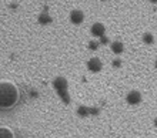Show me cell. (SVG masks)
Wrapping results in <instances>:
<instances>
[{
	"mask_svg": "<svg viewBox=\"0 0 157 138\" xmlns=\"http://www.w3.org/2000/svg\"><path fill=\"white\" fill-rule=\"evenodd\" d=\"M19 101V90L13 83H0V110H9Z\"/></svg>",
	"mask_w": 157,
	"mask_h": 138,
	"instance_id": "obj_1",
	"label": "cell"
},
{
	"mask_svg": "<svg viewBox=\"0 0 157 138\" xmlns=\"http://www.w3.org/2000/svg\"><path fill=\"white\" fill-rule=\"evenodd\" d=\"M144 41L146 43H153V36L151 34H144Z\"/></svg>",
	"mask_w": 157,
	"mask_h": 138,
	"instance_id": "obj_9",
	"label": "cell"
},
{
	"mask_svg": "<svg viewBox=\"0 0 157 138\" xmlns=\"http://www.w3.org/2000/svg\"><path fill=\"white\" fill-rule=\"evenodd\" d=\"M90 49L91 50H96V49H97V43H96V41H91V43H90Z\"/></svg>",
	"mask_w": 157,
	"mask_h": 138,
	"instance_id": "obj_11",
	"label": "cell"
},
{
	"mask_svg": "<svg viewBox=\"0 0 157 138\" xmlns=\"http://www.w3.org/2000/svg\"><path fill=\"white\" fill-rule=\"evenodd\" d=\"M54 85H56V88L57 90H64L67 87L66 80H63V78H57V80L54 81Z\"/></svg>",
	"mask_w": 157,
	"mask_h": 138,
	"instance_id": "obj_7",
	"label": "cell"
},
{
	"mask_svg": "<svg viewBox=\"0 0 157 138\" xmlns=\"http://www.w3.org/2000/svg\"><path fill=\"white\" fill-rule=\"evenodd\" d=\"M154 124H156V127H157V118H156V121H154Z\"/></svg>",
	"mask_w": 157,
	"mask_h": 138,
	"instance_id": "obj_14",
	"label": "cell"
},
{
	"mask_svg": "<svg viewBox=\"0 0 157 138\" xmlns=\"http://www.w3.org/2000/svg\"><path fill=\"white\" fill-rule=\"evenodd\" d=\"M52 19H50L49 16H46V14H43V16L40 17V23H46V21H50Z\"/></svg>",
	"mask_w": 157,
	"mask_h": 138,
	"instance_id": "obj_10",
	"label": "cell"
},
{
	"mask_svg": "<svg viewBox=\"0 0 157 138\" xmlns=\"http://www.w3.org/2000/svg\"><path fill=\"white\" fill-rule=\"evenodd\" d=\"M141 101V95L139 91H132L130 94H127V103L128 104H139Z\"/></svg>",
	"mask_w": 157,
	"mask_h": 138,
	"instance_id": "obj_2",
	"label": "cell"
},
{
	"mask_svg": "<svg viewBox=\"0 0 157 138\" xmlns=\"http://www.w3.org/2000/svg\"><path fill=\"white\" fill-rule=\"evenodd\" d=\"M89 69L91 70V71H100V69H101V63H100L99 58H91L90 61H89Z\"/></svg>",
	"mask_w": 157,
	"mask_h": 138,
	"instance_id": "obj_3",
	"label": "cell"
},
{
	"mask_svg": "<svg viewBox=\"0 0 157 138\" xmlns=\"http://www.w3.org/2000/svg\"><path fill=\"white\" fill-rule=\"evenodd\" d=\"M151 2H157V0H151Z\"/></svg>",
	"mask_w": 157,
	"mask_h": 138,
	"instance_id": "obj_15",
	"label": "cell"
},
{
	"mask_svg": "<svg viewBox=\"0 0 157 138\" xmlns=\"http://www.w3.org/2000/svg\"><path fill=\"white\" fill-rule=\"evenodd\" d=\"M0 138H14V134L9 128H0Z\"/></svg>",
	"mask_w": 157,
	"mask_h": 138,
	"instance_id": "obj_6",
	"label": "cell"
},
{
	"mask_svg": "<svg viewBox=\"0 0 157 138\" xmlns=\"http://www.w3.org/2000/svg\"><path fill=\"white\" fill-rule=\"evenodd\" d=\"M112 49H113V51H114V53H121V51H123V44H121V43H119V41H117V43H113Z\"/></svg>",
	"mask_w": 157,
	"mask_h": 138,
	"instance_id": "obj_8",
	"label": "cell"
},
{
	"mask_svg": "<svg viewBox=\"0 0 157 138\" xmlns=\"http://www.w3.org/2000/svg\"><path fill=\"white\" fill-rule=\"evenodd\" d=\"M156 65H157V63H156Z\"/></svg>",
	"mask_w": 157,
	"mask_h": 138,
	"instance_id": "obj_16",
	"label": "cell"
},
{
	"mask_svg": "<svg viewBox=\"0 0 157 138\" xmlns=\"http://www.w3.org/2000/svg\"><path fill=\"white\" fill-rule=\"evenodd\" d=\"M101 43H107V39H106V37H101Z\"/></svg>",
	"mask_w": 157,
	"mask_h": 138,
	"instance_id": "obj_13",
	"label": "cell"
},
{
	"mask_svg": "<svg viewBox=\"0 0 157 138\" xmlns=\"http://www.w3.org/2000/svg\"><path fill=\"white\" fill-rule=\"evenodd\" d=\"M91 33H93L94 36H103V33H104V26L100 24V23H96V24L91 27Z\"/></svg>",
	"mask_w": 157,
	"mask_h": 138,
	"instance_id": "obj_5",
	"label": "cell"
},
{
	"mask_svg": "<svg viewBox=\"0 0 157 138\" xmlns=\"http://www.w3.org/2000/svg\"><path fill=\"white\" fill-rule=\"evenodd\" d=\"M70 19L73 23H76V24H78V23H82L83 21V13L78 12V10H75V12L70 14Z\"/></svg>",
	"mask_w": 157,
	"mask_h": 138,
	"instance_id": "obj_4",
	"label": "cell"
},
{
	"mask_svg": "<svg viewBox=\"0 0 157 138\" xmlns=\"http://www.w3.org/2000/svg\"><path fill=\"white\" fill-rule=\"evenodd\" d=\"M113 65H114V67H119V65H120V61H113Z\"/></svg>",
	"mask_w": 157,
	"mask_h": 138,
	"instance_id": "obj_12",
	"label": "cell"
}]
</instances>
